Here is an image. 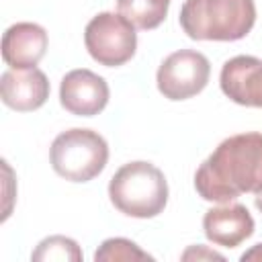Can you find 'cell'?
Wrapping results in <instances>:
<instances>
[{"instance_id": "1", "label": "cell", "mask_w": 262, "mask_h": 262, "mask_svg": "<svg viewBox=\"0 0 262 262\" xmlns=\"http://www.w3.org/2000/svg\"><path fill=\"white\" fill-rule=\"evenodd\" d=\"M194 188L209 203H231L244 192H262V133L223 139L196 168Z\"/></svg>"}, {"instance_id": "2", "label": "cell", "mask_w": 262, "mask_h": 262, "mask_svg": "<svg viewBox=\"0 0 262 262\" xmlns=\"http://www.w3.org/2000/svg\"><path fill=\"white\" fill-rule=\"evenodd\" d=\"M178 23L194 41H239L256 23L254 0H184Z\"/></svg>"}, {"instance_id": "3", "label": "cell", "mask_w": 262, "mask_h": 262, "mask_svg": "<svg viewBox=\"0 0 262 262\" xmlns=\"http://www.w3.org/2000/svg\"><path fill=\"white\" fill-rule=\"evenodd\" d=\"M108 199L117 211L135 219H151L166 209L168 182L164 172L143 160L123 164L108 182Z\"/></svg>"}, {"instance_id": "4", "label": "cell", "mask_w": 262, "mask_h": 262, "mask_svg": "<svg viewBox=\"0 0 262 262\" xmlns=\"http://www.w3.org/2000/svg\"><path fill=\"white\" fill-rule=\"evenodd\" d=\"M49 162L57 176L70 182H88L104 170L108 162V143L98 131L74 127L61 131L53 139Z\"/></svg>"}, {"instance_id": "5", "label": "cell", "mask_w": 262, "mask_h": 262, "mask_svg": "<svg viewBox=\"0 0 262 262\" xmlns=\"http://www.w3.org/2000/svg\"><path fill=\"white\" fill-rule=\"evenodd\" d=\"M84 45L94 61L117 68L135 55L137 33L121 12H98L84 29Z\"/></svg>"}, {"instance_id": "6", "label": "cell", "mask_w": 262, "mask_h": 262, "mask_svg": "<svg viewBox=\"0 0 262 262\" xmlns=\"http://www.w3.org/2000/svg\"><path fill=\"white\" fill-rule=\"evenodd\" d=\"M211 76L209 59L194 49H178L170 53L158 68L156 84L168 100H186L205 90Z\"/></svg>"}, {"instance_id": "7", "label": "cell", "mask_w": 262, "mask_h": 262, "mask_svg": "<svg viewBox=\"0 0 262 262\" xmlns=\"http://www.w3.org/2000/svg\"><path fill=\"white\" fill-rule=\"evenodd\" d=\"M108 84L92 70H72L61 78L59 102L76 117H94L108 104Z\"/></svg>"}, {"instance_id": "8", "label": "cell", "mask_w": 262, "mask_h": 262, "mask_svg": "<svg viewBox=\"0 0 262 262\" xmlns=\"http://www.w3.org/2000/svg\"><path fill=\"white\" fill-rule=\"evenodd\" d=\"M49 92V80L39 68H10L0 76L2 102L12 111H37L47 102Z\"/></svg>"}, {"instance_id": "9", "label": "cell", "mask_w": 262, "mask_h": 262, "mask_svg": "<svg viewBox=\"0 0 262 262\" xmlns=\"http://www.w3.org/2000/svg\"><path fill=\"white\" fill-rule=\"evenodd\" d=\"M221 92L242 106L262 108V59L235 55L227 59L219 76Z\"/></svg>"}, {"instance_id": "10", "label": "cell", "mask_w": 262, "mask_h": 262, "mask_svg": "<svg viewBox=\"0 0 262 262\" xmlns=\"http://www.w3.org/2000/svg\"><path fill=\"white\" fill-rule=\"evenodd\" d=\"M256 229L254 217L239 203H221L203 217V231L209 242L221 248H237Z\"/></svg>"}, {"instance_id": "11", "label": "cell", "mask_w": 262, "mask_h": 262, "mask_svg": "<svg viewBox=\"0 0 262 262\" xmlns=\"http://www.w3.org/2000/svg\"><path fill=\"white\" fill-rule=\"evenodd\" d=\"M47 31L37 23L10 25L2 35V59L10 68H35L47 51Z\"/></svg>"}, {"instance_id": "12", "label": "cell", "mask_w": 262, "mask_h": 262, "mask_svg": "<svg viewBox=\"0 0 262 262\" xmlns=\"http://www.w3.org/2000/svg\"><path fill=\"white\" fill-rule=\"evenodd\" d=\"M31 260L35 262H80L82 250L76 239L66 235H49L39 242L35 252L31 254Z\"/></svg>"}, {"instance_id": "13", "label": "cell", "mask_w": 262, "mask_h": 262, "mask_svg": "<svg viewBox=\"0 0 262 262\" xmlns=\"http://www.w3.org/2000/svg\"><path fill=\"white\" fill-rule=\"evenodd\" d=\"M94 260L96 262H133V260H154L147 252H143L135 242L125 239V237H108L104 239L98 250L94 252Z\"/></svg>"}, {"instance_id": "14", "label": "cell", "mask_w": 262, "mask_h": 262, "mask_svg": "<svg viewBox=\"0 0 262 262\" xmlns=\"http://www.w3.org/2000/svg\"><path fill=\"white\" fill-rule=\"evenodd\" d=\"M192 258H196V260H201V258H217V260H223V256L219 252L207 250L205 246H192V248H188L182 254V260H192Z\"/></svg>"}, {"instance_id": "15", "label": "cell", "mask_w": 262, "mask_h": 262, "mask_svg": "<svg viewBox=\"0 0 262 262\" xmlns=\"http://www.w3.org/2000/svg\"><path fill=\"white\" fill-rule=\"evenodd\" d=\"M239 260H242V262H250V260H254V262H262V244L252 246L248 252H244V254L239 256Z\"/></svg>"}, {"instance_id": "16", "label": "cell", "mask_w": 262, "mask_h": 262, "mask_svg": "<svg viewBox=\"0 0 262 262\" xmlns=\"http://www.w3.org/2000/svg\"><path fill=\"white\" fill-rule=\"evenodd\" d=\"M254 205H256V209L262 213V192H258V194L254 196Z\"/></svg>"}]
</instances>
